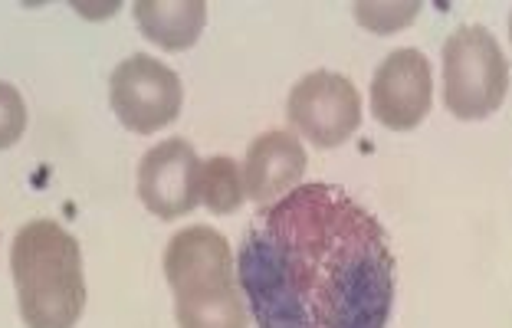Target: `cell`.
Returning <instances> with one entry per match:
<instances>
[{"mask_svg":"<svg viewBox=\"0 0 512 328\" xmlns=\"http://www.w3.org/2000/svg\"><path fill=\"white\" fill-rule=\"evenodd\" d=\"M237 283L256 328H388L394 253L352 194L299 184L247 230Z\"/></svg>","mask_w":512,"mask_h":328,"instance_id":"1","label":"cell"},{"mask_svg":"<svg viewBox=\"0 0 512 328\" xmlns=\"http://www.w3.org/2000/svg\"><path fill=\"white\" fill-rule=\"evenodd\" d=\"M20 319L27 328H73L86 309L79 240L53 220H30L10 250Z\"/></svg>","mask_w":512,"mask_h":328,"instance_id":"2","label":"cell"},{"mask_svg":"<svg viewBox=\"0 0 512 328\" xmlns=\"http://www.w3.org/2000/svg\"><path fill=\"white\" fill-rule=\"evenodd\" d=\"M165 276L174 292L178 328H250L234 253L214 227H184L168 240Z\"/></svg>","mask_w":512,"mask_h":328,"instance_id":"3","label":"cell"},{"mask_svg":"<svg viewBox=\"0 0 512 328\" xmlns=\"http://www.w3.org/2000/svg\"><path fill=\"white\" fill-rule=\"evenodd\" d=\"M509 92V63L486 27H460L444 43V105L463 122L493 115Z\"/></svg>","mask_w":512,"mask_h":328,"instance_id":"4","label":"cell"},{"mask_svg":"<svg viewBox=\"0 0 512 328\" xmlns=\"http://www.w3.org/2000/svg\"><path fill=\"white\" fill-rule=\"evenodd\" d=\"M109 102L128 132L151 135L168 128L181 115L184 89L171 66L135 53L115 66L109 79Z\"/></svg>","mask_w":512,"mask_h":328,"instance_id":"5","label":"cell"},{"mask_svg":"<svg viewBox=\"0 0 512 328\" xmlns=\"http://www.w3.org/2000/svg\"><path fill=\"white\" fill-rule=\"evenodd\" d=\"M289 125L322 151L345 145L362 125V96L352 79L329 69L302 76L286 102Z\"/></svg>","mask_w":512,"mask_h":328,"instance_id":"6","label":"cell"},{"mask_svg":"<svg viewBox=\"0 0 512 328\" xmlns=\"http://www.w3.org/2000/svg\"><path fill=\"white\" fill-rule=\"evenodd\" d=\"M434 105V73L421 50H394L371 79V115L394 132L417 128Z\"/></svg>","mask_w":512,"mask_h":328,"instance_id":"7","label":"cell"},{"mask_svg":"<svg viewBox=\"0 0 512 328\" xmlns=\"http://www.w3.org/2000/svg\"><path fill=\"white\" fill-rule=\"evenodd\" d=\"M197 151L184 138H168L145 151L138 164V197L145 210L161 220L188 217L197 207L194 181H197Z\"/></svg>","mask_w":512,"mask_h":328,"instance_id":"8","label":"cell"},{"mask_svg":"<svg viewBox=\"0 0 512 328\" xmlns=\"http://www.w3.org/2000/svg\"><path fill=\"white\" fill-rule=\"evenodd\" d=\"M302 174H306V148L299 145L293 132L273 128V132H263L250 142L247 161H243V187H247L250 201H283L299 187Z\"/></svg>","mask_w":512,"mask_h":328,"instance_id":"9","label":"cell"},{"mask_svg":"<svg viewBox=\"0 0 512 328\" xmlns=\"http://www.w3.org/2000/svg\"><path fill=\"white\" fill-rule=\"evenodd\" d=\"M132 10L138 30L168 53L191 50L207 23L204 0H138Z\"/></svg>","mask_w":512,"mask_h":328,"instance_id":"10","label":"cell"},{"mask_svg":"<svg viewBox=\"0 0 512 328\" xmlns=\"http://www.w3.org/2000/svg\"><path fill=\"white\" fill-rule=\"evenodd\" d=\"M197 204H204L211 214H237L240 204L247 201V187H243V168L234 158H207L197 168L194 181Z\"/></svg>","mask_w":512,"mask_h":328,"instance_id":"11","label":"cell"},{"mask_svg":"<svg viewBox=\"0 0 512 328\" xmlns=\"http://www.w3.org/2000/svg\"><path fill=\"white\" fill-rule=\"evenodd\" d=\"M421 14V4L407 0V4H355V20L368 27L371 33H394L411 27Z\"/></svg>","mask_w":512,"mask_h":328,"instance_id":"12","label":"cell"},{"mask_svg":"<svg viewBox=\"0 0 512 328\" xmlns=\"http://www.w3.org/2000/svg\"><path fill=\"white\" fill-rule=\"evenodd\" d=\"M27 132V102L10 82H0V151L17 145Z\"/></svg>","mask_w":512,"mask_h":328,"instance_id":"13","label":"cell"},{"mask_svg":"<svg viewBox=\"0 0 512 328\" xmlns=\"http://www.w3.org/2000/svg\"><path fill=\"white\" fill-rule=\"evenodd\" d=\"M509 40H512V14H509Z\"/></svg>","mask_w":512,"mask_h":328,"instance_id":"14","label":"cell"}]
</instances>
